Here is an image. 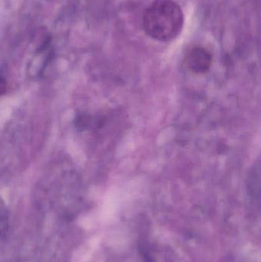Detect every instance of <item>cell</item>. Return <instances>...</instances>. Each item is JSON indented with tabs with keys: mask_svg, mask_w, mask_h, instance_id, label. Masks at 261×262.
I'll return each instance as SVG.
<instances>
[{
	"mask_svg": "<svg viewBox=\"0 0 261 262\" xmlns=\"http://www.w3.org/2000/svg\"><path fill=\"white\" fill-rule=\"evenodd\" d=\"M184 15L180 6L172 0H156L147 9L143 17L146 33L160 41L174 39L182 31Z\"/></svg>",
	"mask_w": 261,
	"mask_h": 262,
	"instance_id": "obj_1",
	"label": "cell"
},
{
	"mask_svg": "<svg viewBox=\"0 0 261 262\" xmlns=\"http://www.w3.org/2000/svg\"><path fill=\"white\" fill-rule=\"evenodd\" d=\"M187 67L196 74L208 72L212 63L211 54L207 49L196 47L189 51L185 58Z\"/></svg>",
	"mask_w": 261,
	"mask_h": 262,
	"instance_id": "obj_2",
	"label": "cell"
},
{
	"mask_svg": "<svg viewBox=\"0 0 261 262\" xmlns=\"http://www.w3.org/2000/svg\"><path fill=\"white\" fill-rule=\"evenodd\" d=\"M6 89H7V82L6 79L0 75V96L6 93Z\"/></svg>",
	"mask_w": 261,
	"mask_h": 262,
	"instance_id": "obj_3",
	"label": "cell"
}]
</instances>
